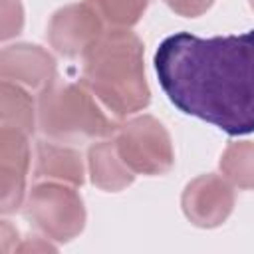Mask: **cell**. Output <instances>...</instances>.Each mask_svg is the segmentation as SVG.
Instances as JSON below:
<instances>
[{"label": "cell", "instance_id": "1", "mask_svg": "<svg viewBox=\"0 0 254 254\" xmlns=\"http://www.w3.org/2000/svg\"><path fill=\"white\" fill-rule=\"evenodd\" d=\"M155 71L183 113L228 135L254 131V30L216 38L173 34L155 52Z\"/></svg>", "mask_w": 254, "mask_h": 254}, {"label": "cell", "instance_id": "2", "mask_svg": "<svg viewBox=\"0 0 254 254\" xmlns=\"http://www.w3.org/2000/svg\"><path fill=\"white\" fill-rule=\"evenodd\" d=\"M83 79L115 113L137 111L149 101L141 44L129 32L115 30L87 50Z\"/></svg>", "mask_w": 254, "mask_h": 254}, {"label": "cell", "instance_id": "3", "mask_svg": "<svg viewBox=\"0 0 254 254\" xmlns=\"http://www.w3.org/2000/svg\"><path fill=\"white\" fill-rule=\"evenodd\" d=\"M40 125L52 137H97L109 131L107 119L73 85L44 93L40 101Z\"/></svg>", "mask_w": 254, "mask_h": 254}, {"label": "cell", "instance_id": "4", "mask_svg": "<svg viewBox=\"0 0 254 254\" xmlns=\"http://www.w3.org/2000/svg\"><path fill=\"white\" fill-rule=\"evenodd\" d=\"M119 149L135 171L161 173L171 167V147L167 133L149 117L125 125L119 135Z\"/></svg>", "mask_w": 254, "mask_h": 254}, {"label": "cell", "instance_id": "5", "mask_svg": "<svg viewBox=\"0 0 254 254\" xmlns=\"http://www.w3.org/2000/svg\"><path fill=\"white\" fill-rule=\"evenodd\" d=\"M54 189L52 187H40L32 192L30 204H28V218L38 224L46 234L60 236V240H65L73 232L81 228L83 222V210L81 202H75L67 208H54Z\"/></svg>", "mask_w": 254, "mask_h": 254}, {"label": "cell", "instance_id": "6", "mask_svg": "<svg viewBox=\"0 0 254 254\" xmlns=\"http://www.w3.org/2000/svg\"><path fill=\"white\" fill-rule=\"evenodd\" d=\"M97 32H99V26L93 12L79 6H71L56 14L50 30L54 46H58L60 52L69 56L83 50L87 52L99 40Z\"/></svg>", "mask_w": 254, "mask_h": 254}, {"label": "cell", "instance_id": "7", "mask_svg": "<svg viewBox=\"0 0 254 254\" xmlns=\"http://www.w3.org/2000/svg\"><path fill=\"white\" fill-rule=\"evenodd\" d=\"M40 167L38 177H56V179H69L73 183H81V163L73 151L40 145Z\"/></svg>", "mask_w": 254, "mask_h": 254}, {"label": "cell", "instance_id": "8", "mask_svg": "<svg viewBox=\"0 0 254 254\" xmlns=\"http://www.w3.org/2000/svg\"><path fill=\"white\" fill-rule=\"evenodd\" d=\"M87 2L105 20L117 26H129L137 22L141 10L147 4V0H87Z\"/></svg>", "mask_w": 254, "mask_h": 254}, {"label": "cell", "instance_id": "9", "mask_svg": "<svg viewBox=\"0 0 254 254\" xmlns=\"http://www.w3.org/2000/svg\"><path fill=\"white\" fill-rule=\"evenodd\" d=\"M224 167L228 169V173H230V177H232L234 181H236V177L240 175V171L246 169L244 175H242L240 185H244V187L254 185V149H252L250 161H244V149H242V147H240V149H238V147H236V149H230L228 155H226Z\"/></svg>", "mask_w": 254, "mask_h": 254}]
</instances>
